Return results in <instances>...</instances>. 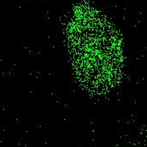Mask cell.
<instances>
[{
  "label": "cell",
  "mask_w": 147,
  "mask_h": 147,
  "mask_svg": "<svg viewBox=\"0 0 147 147\" xmlns=\"http://www.w3.org/2000/svg\"><path fill=\"white\" fill-rule=\"evenodd\" d=\"M65 40L74 77L95 96L109 93L124 69L122 39L108 18L90 3H79L66 26Z\"/></svg>",
  "instance_id": "6da1fadb"
}]
</instances>
